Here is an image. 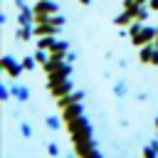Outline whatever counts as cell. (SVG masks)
<instances>
[{
	"label": "cell",
	"instance_id": "1",
	"mask_svg": "<svg viewBox=\"0 0 158 158\" xmlns=\"http://www.w3.org/2000/svg\"><path fill=\"white\" fill-rule=\"evenodd\" d=\"M64 126H67V131L72 136L77 156H96V158L101 156V151L94 143V128H91V123H89V118L84 114H79L74 118H67Z\"/></svg>",
	"mask_w": 158,
	"mask_h": 158
},
{
	"label": "cell",
	"instance_id": "2",
	"mask_svg": "<svg viewBox=\"0 0 158 158\" xmlns=\"http://www.w3.org/2000/svg\"><path fill=\"white\" fill-rule=\"evenodd\" d=\"M32 10H35V22H47L59 12V5L52 0H37V5Z\"/></svg>",
	"mask_w": 158,
	"mask_h": 158
},
{
	"label": "cell",
	"instance_id": "3",
	"mask_svg": "<svg viewBox=\"0 0 158 158\" xmlns=\"http://www.w3.org/2000/svg\"><path fill=\"white\" fill-rule=\"evenodd\" d=\"M47 89L54 99L59 96H67L74 91V84H72V77H64V79H47Z\"/></svg>",
	"mask_w": 158,
	"mask_h": 158
},
{
	"label": "cell",
	"instance_id": "4",
	"mask_svg": "<svg viewBox=\"0 0 158 158\" xmlns=\"http://www.w3.org/2000/svg\"><path fill=\"white\" fill-rule=\"evenodd\" d=\"M0 67H2V72L7 74V79H17V77H20V72L25 69V67H22V62H17L12 54H5V57L0 59Z\"/></svg>",
	"mask_w": 158,
	"mask_h": 158
},
{
	"label": "cell",
	"instance_id": "5",
	"mask_svg": "<svg viewBox=\"0 0 158 158\" xmlns=\"http://www.w3.org/2000/svg\"><path fill=\"white\" fill-rule=\"evenodd\" d=\"M138 59H141L143 64H156V67H158V44H156V42L143 44V47L138 49Z\"/></svg>",
	"mask_w": 158,
	"mask_h": 158
},
{
	"label": "cell",
	"instance_id": "6",
	"mask_svg": "<svg viewBox=\"0 0 158 158\" xmlns=\"http://www.w3.org/2000/svg\"><path fill=\"white\" fill-rule=\"evenodd\" d=\"M156 35H158V27H141V32L136 37H131V42L136 47H143V44H151L156 42Z\"/></svg>",
	"mask_w": 158,
	"mask_h": 158
},
{
	"label": "cell",
	"instance_id": "7",
	"mask_svg": "<svg viewBox=\"0 0 158 158\" xmlns=\"http://www.w3.org/2000/svg\"><path fill=\"white\" fill-rule=\"evenodd\" d=\"M59 32V25L54 20H47V22H35V35L42 37V35H57Z\"/></svg>",
	"mask_w": 158,
	"mask_h": 158
},
{
	"label": "cell",
	"instance_id": "8",
	"mask_svg": "<svg viewBox=\"0 0 158 158\" xmlns=\"http://www.w3.org/2000/svg\"><path fill=\"white\" fill-rule=\"evenodd\" d=\"M17 25H35V10L27 5L17 7Z\"/></svg>",
	"mask_w": 158,
	"mask_h": 158
},
{
	"label": "cell",
	"instance_id": "9",
	"mask_svg": "<svg viewBox=\"0 0 158 158\" xmlns=\"http://www.w3.org/2000/svg\"><path fill=\"white\" fill-rule=\"evenodd\" d=\"M32 35H35V25H17V30H15L17 42H27V40H32Z\"/></svg>",
	"mask_w": 158,
	"mask_h": 158
},
{
	"label": "cell",
	"instance_id": "10",
	"mask_svg": "<svg viewBox=\"0 0 158 158\" xmlns=\"http://www.w3.org/2000/svg\"><path fill=\"white\" fill-rule=\"evenodd\" d=\"M49 52L57 54V57H67V52H69V42H67V40H54V44H52Z\"/></svg>",
	"mask_w": 158,
	"mask_h": 158
},
{
	"label": "cell",
	"instance_id": "11",
	"mask_svg": "<svg viewBox=\"0 0 158 158\" xmlns=\"http://www.w3.org/2000/svg\"><path fill=\"white\" fill-rule=\"evenodd\" d=\"M133 22V15H131V10H126L123 7V12H118L116 17H114V25L116 27H123V25H131Z\"/></svg>",
	"mask_w": 158,
	"mask_h": 158
},
{
	"label": "cell",
	"instance_id": "12",
	"mask_svg": "<svg viewBox=\"0 0 158 158\" xmlns=\"http://www.w3.org/2000/svg\"><path fill=\"white\" fill-rule=\"evenodd\" d=\"M12 96H15L17 101H27V99H30V89H27L25 84H12Z\"/></svg>",
	"mask_w": 158,
	"mask_h": 158
},
{
	"label": "cell",
	"instance_id": "13",
	"mask_svg": "<svg viewBox=\"0 0 158 158\" xmlns=\"http://www.w3.org/2000/svg\"><path fill=\"white\" fill-rule=\"evenodd\" d=\"M148 10H151L148 5H133V7H131V15H133V20H141V22H143V20L148 17Z\"/></svg>",
	"mask_w": 158,
	"mask_h": 158
},
{
	"label": "cell",
	"instance_id": "14",
	"mask_svg": "<svg viewBox=\"0 0 158 158\" xmlns=\"http://www.w3.org/2000/svg\"><path fill=\"white\" fill-rule=\"evenodd\" d=\"M62 123H64V118H59V116H47V118H44V126H47L49 131H59Z\"/></svg>",
	"mask_w": 158,
	"mask_h": 158
},
{
	"label": "cell",
	"instance_id": "15",
	"mask_svg": "<svg viewBox=\"0 0 158 158\" xmlns=\"http://www.w3.org/2000/svg\"><path fill=\"white\" fill-rule=\"evenodd\" d=\"M143 156L146 158H156L158 156V138H153L148 146H143Z\"/></svg>",
	"mask_w": 158,
	"mask_h": 158
},
{
	"label": "cell",
	"instance_id": "16",
	"mask_svg": "<svg viewBox=\"0 0 158 158\" xmlns=\"http://www.w3.org/2000/svg\"><path fill=\"white\" fill-rule=\"evenodd\" d=\"M37 64H40V62L35 59V54H32V57H25V59H22V67H25V72H30V69H35Z\"/></svg>",
	"mask_w": 158,
	"mask_h": 158
},
{
	"label": "cell",
	"instance_id": "17",
	"mask_svg": "<svg viewBox=\"0 0 158 158\" xmlns=\"http://www.w3.org/2000/svg\"><path fill=\"white\" fill-rule=\"evenodd\" d=\"M10 94H12V86H7V84L2 81V84H0V99H2V101H7V99H10Z\"/></svg>",
	"mask_w": 158,
	"mask_h": 158
},
{
	"label": "cell",
	"instance_id": "18",
	"mask_svg": "<svg viewBox=\"0 0 158 158\" xmlns=\"http://www.w3.org/2000/svg\"><path fill=\"white\" fill-rule=\"evenodd\" d=\"M20 133H22L25 138H32V126H30L27 121H22V123H20Z\"/></svg>",
	"mask_w": 158,
	"mask_h": 158
},
{
	"label": "cell",
	"instance_id": "19",
	"mask_svg": "<svg viewBox=\"0 0 158 158\" xmlns=\"http://www.w3.org/2000/svg\"><path fill=\"white\" fill-rule=\"evenodd\" d=\"M114 94H116V96H126V84H123V81H118V84L114 86Z\"/></svg>",
	"mask_w": 158,
	"mask_h": 158
},
{
	"label": "cell",
	"instance_id": "20",
	"mask_svg": "<svg viewBox=\"0 0 158 158\" xmlns=\"http://www.w3.org/2000/svg\"><path fill=\"white\" fill-rule=\"evenodd\" d=\"M47 151H49V156H59V146H57L54 141H52V143L47 146Z\"/></svg>",
	"mask_w": 158,
	"mask_h": 158
},
{
	"label": "cell",
	"instance_id": "21",
	"mask_svg": "<svg viewBox=\"0 0 158 158\" xmlns=\"http://www.w3.org/2000/svg\"><path fill=\"white\" fill-rule=\"evenodd\" d=\"M148 7H151L153 12H158V0H148Z\"/></svg>",
	"mask_w": 158,
	"mask_h": 158
},
{
	"label": "cell",
	"instance_id": "22",
	"mask_svg": "<svg viewBox=\"0 0 158 158\" xmlns=\"http://www.w3.org/2000/svg\"><path fill=\"white\" fill-rule=\"evenodd\" d=\"M64 59H67V62H74V59H77V54H74V52H67V57H64Z\"/></svg>",
	"mask_w": 158,
	"mask_h": 158
},
{
	"label": "cell",
	"instance_id": "23",
	"mask_svg": "<svg viewBox=\"0 0 158 158\" xmlns=\"http://www.w3.org/2000/svg\"><path fill=\"white\" fill-rule=\"evenodd\" d=\"M79 2H81V5H89V2H91V0H79Z\"/></svg>",
	"mask_w": 158,
	"mask_h": 158
},
{
	"label": "cell",
	"instance_id": "24",
	"mask_svg": "<svg viewBox=\"0 0 158 158\" xmlns=\"http://www.w3.org/2000/svg\"><path fill=\"white\" fill-rule=\"evenodd\" d=\"M156 128H158V116H156Z\"/></svg>",
	"mask_w": 158,
	"mask_h": 158
},
{
	"label": "cell",
	"instance_id": "25",
	"mask_svg": "<svg viewBox=\"0 0 158 158\" xmlns=\"http://www.w3.org/2000/svg\"><path fill=\"white\" fill-rule=\"evenodd\" d=\"M156 44H158V35H156Z\"/></svg>",
	"mask_w": 158,
	"mask_h": 158
}]
</instances>
